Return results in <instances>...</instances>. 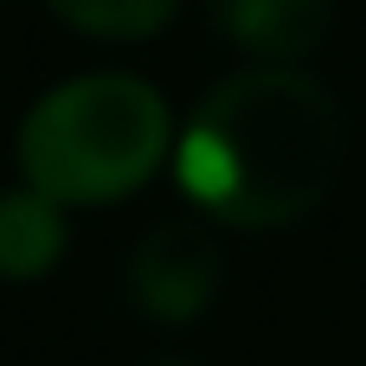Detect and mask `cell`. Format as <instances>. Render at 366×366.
<instances>
[{"label": "cell", "instance_id": "obj_1", "mask_svg": "<svg viewBox=\"0 0 366 366\" xmlns=\"http://www.w3.org/2000/svg\"><path fill=\"white\" fill-rule=\"evenodd\" d=\"M347 161V116L302 64H244L219 77L174 135L180 193L232 232L309 219Z\"/></svg>", "mask_w": 366, "mask_h": 366}, {"label": "cell", "instance_id": "obj_2", "mask_svg": "<svg viewBox=\"0 0 366 366\" xmlns=\"http://www.w3.org/2000/svg\"><path fill=\"white\" fill-rule=\"evenodd\" d=\"M174 154L167 97L135 71H84L45 90L19 122V174L58 206H116Z\"/></svg>", "mask_w": 366, "mask_h": 366}, {"label": "cell", "instance_id": "obj_3", "mask_svg": "<svg viewBox=\"0 0 366 366\" xmlns=\"http://www.w3.org/2000/svg\"><path fill=\"white\" fill-rule=\"evenodd\" d=\"M225 290V244L212 219H161L129 251V296L148 322H193Z\"/></svg>", "mask_w": 366, "mask_h": 366}, {"label": "cell", "instance_id": "obj_4", "mask_svg": "<svg viewBox=\"0 0 366 366\" xmlns=\"http://www.w3.org/2000/svg\"><path fill=\"white\" fill-rule=\"evenodd\" d=\"M212 32L251 64H302L335 32V0H206Z\"/></svg>", "mask_w": 366, "mask_h": 366}, {"label": "cell", "instance_id": "obj_5", "mask_svg": "<svg viewBox=\"0 0 366 366\" xmlns=\"http://www.w3.org/2000/svg\"><path fill=\"white\" fill-rule=\"evenodd\" d=\"M64 206L39 187H13L0 193V277L6 283H32L64 257Z\"/></svg>", "mask_w": 366, "mask_h": 366}, {"label": "cell", "instance_id": "obj_6", "mask_svg": "<svg viewBox=\"0 0 366 366\" xmlns=\"http://www.w3.org/2000/svg\"><path fill=\"white\" fill-rule=\"evenodd\" d=\"M45 6L90 39H154L187 0H45Z\"/></svg>", "mask_w": 366, "mask_h": 366}, {"label": "cell", "instance_id": "obj_7", "mask_svg": "<svg viewBox=\"0 0 366 366\" xmlns=\"http://www.w3.org/2000/svg\"><path fill=\"white\" fill-rule=\"evenodd\" d=\"M148 366H199V360H148Z\"/></svg>", "mask_w": 366, "mask_h": 366}]
</instances>
